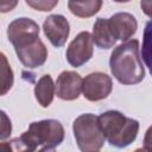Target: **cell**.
I'll return each mask as SVG.
<instances>
[{"label": "cell", "mask_w": 152, "mask_h": 152, "mask_svg": "<svg viewBox=\"0 0 152 152\" xmlns=\"http://www.w3.org/2000/svg\"><path fill=\"white\" fill-rule=\"evenodd\" d=\"M109 68L121 84L140 83L145 77V68L139 55V40L131 39L118 45L110 53Z\"/></svg>", "instance_id": "obj_1"}, {"label": "cell", "mask_w": 152, "mask_h": 152, "mask_svg": "<svg viewBox=\"0 0 152 152\" xmlns=\"http://www.w3.org/2000/svg\"><path fill=\"white\" fill-rule=\"evenodd\" d=\"M104 139L116 148L129 146L139 132V121L125 116L119 110H107L97 116Z\"/></svg>", "instance_id": "obj_2"}, {"label": "cell", "mask_w": 152, "mask_h": 152, "mask_svg": "<svg viewBox=\"0 0 152 152\" xmlns=\"http://www.w3.org/2000/svg\"><path fill=\"white\" fill-rule=\"evenodd\" d=\"M72 131L76 144L82 152H99L102 148L106 139L95 114L86 113L77 116L74 120Z\"/></svg>", "instance_id": "obj_3"}, {"label": "cell", "mask_w": 152, "mask_h": 152, "mask_svg": "<svg viewBox=\"0 0 152 152\" xmlns=\"http://www.w3.org/2000/svg\"><path fill=\"white\" fill-rule=\"evenodd\" d=\"M64 133V127L59 121L55 119H46L32 122L28 126V129L21 135L33 142L37 147L39 145L56 147L63 142Z\"/></svg>", "instance_id": "obj_4"}, {"label": "cell", "mask_w": 152, "mask_h": 152, "mask_svg": "<svg viewBox=\"0 0 152 152\" xmlns=\"http://www.w3.org/2000/svg\"><path fill=\"white\" fill-rule=\"evenodd\" d=\"M94 53V42L91 34L88 31L80 32L69 44L65 57L68 63L78 68L86 64Z\"/></svg>", "instance_id": "obj_5"}, {"label": "cell", "mask_w": 152, "mask_h": 152, "mask_svg": "<svg viewBox=\"0 0 152 152\" xmlns=\"http://www.w3.org/2000/svg\"><path fill=\"white\" fill-rule=\"evenodd\" d=\"M113 89L110 76L104 72L96 71L87 75L82 80V94L88 101L95 102L106 99Z\"/></svg>", "instance_id": "obj_6"}, {"label": "cell", "mask_w": 152, "mask_h": 152, "mask_svg": "<svg viewBox=\"0 0 152 152\" xmlns=\"http://www.w3.org/2000/svg\"><path fill=\"white\" fill-rule=\"evenodd\" d=\"M7 38L14 48L27 44L39 38V25L30 18H18L10 23Z\"/></svg>", "instance_id": "obj_7"}, {"label": "cell", "mask_w": 152, "mask_h": 152, "mask_svg": "<svg viewBox=\"0 0 152 152\" xmlns=\"http://www.w3.org/2000/svg\"><path fill=\"white\" fill-rule=\"evenodd\" d=\"M43 31L55 48H62L70 33L68 19L62 14H50L43 23Z\"/></svg>", "instance_id": "obj_8"}, {"label": "cell", "mask_w": 152, "mask_h": 152, "mask_svg": "<svg viewBox=\"0 0 152 152\" xmlns=\"http://www.w3.org/2000/svg\"><path fill=\"white\" fill-rule=\"evenodd\" d=\"M15 53L21 64L28 69L42 66L48 58V49L40 38H37L25 45L15 48Z\"/></svg>", "instance_id": "obj_9"}, {"label": "cell", "mask_w": 152, "mask_h": 152, "mask_svg": "<svg viewBox=\"0 0 152 152\" xmlns=\"http://www.w3.org/2000/svg\"><path fill=\"white\" fill-rule=\"evenodd\" d=\"M81 91L82 77L80 74L70 70H64L59 74L55 84V94L57 97L65 101H72L78 99Z\"/></svg>", "instance_id": "obj_10"}, {"label": "cell", "mask_w": 152, "mask_h": 152, "mask_svg": "<svg viewBox=\"0 0 152 152\" xmlns=\"http://www.w3.org/2000/svg\"><path fill=\"white\" fill-rule=\"evenodd\" d=\"M108 25L115 40L127 42L137 32L138 23L133 14L127 12H118L108 19Z\"/></svg>", "instance_id": "obj_11"}, {"label": "cell", "mask_w": 152, "mask_h": 152, "mask_svg": "<svg viewBox=\"0 0 152 152\" xmlns=\"http://www.w3.org/2000/svg\"><path fill=\"white\" fill-rule=\"evenodd\" d=\"M93 42L99 49H110L115 44V38L112 34V31L108 25V19L106 18H97L94 27H93V34H91Z\"/></svg>", "instance_id": "obj_12"}, {"label": "cell", "mask_w": 152, "mask_h": 152, "mask_svg": "<svg viewBox=\"0 0 152 152\" xmlns=\"http://www.w3.org/2000/svg\"><path fill=\"white\" fill-rule=\"evenodd\" d=\"M34 96L43 108H48L51 104L55 96V83L50 75H44L38 80L34 87Z\"/></svg>", "instance_id": "obj_13"}, {"label": "cell", "mask_w": 152, "mask_h": 152, "mask_svg": "<svg viewBox=\"0 0 152 152\" xmlns=\"http://www.w3.org/2000/svg\"><path fill=\"white\" fill-rule=\"evenodd\" d=\"M102 6L101 0L90 1H68L70 12L78 18H89L96 14Z\"/></svg>", "instance_id": "obj_14"}, {"label": "cell", "mask_w": 152, "mask_h": 152, "mask_svg": "<svg viewBox=\"0 0 152 152\" xmlns=\"http://www.w3.org/2000/svg\"><path fill=\"white\" fill-rule=\"evenodd\" d=\"M14 83V74L5 53L0 52V96L6 95Z\"/></svg>", "instance_id": "obj_15"}, {"label": "cell", "mask_w": 152, "mask_h": 152, "mask_svg": "<svg viewBox=\"0 0 152 152\" xmlns=\"http://www.w3.org/2000/svg\"><path fill=\"white\" fill-rule=\"evenodd\" d=\"M11 152H36L37 146L31 142L28 139H26L24 135H20L18 138H13L10 141Z\"/></svg>", "instance_id": "obj_16"}, {"label": "cell", "mask_w": 152, "mask_h": 152, "mask_svg": "<svg viewBox=\"0 0 152 152\" xmlns=\"http://www.w3.org/2000/svg\"><path fill=\"white\" fill-rule=\"evenodd\" d=\"M12 133V121L10 116L0 109V140L10 138Z\"/></svg>", "instance_id": "obj_17"}, {"label": "cell", "mask_w": 152, "mask_h": 152, "mask_svg": "<svg viewBox=\"0 0 152 152\" xmlns=\"http://www.w3.org/2000/svg\"><path fill=\"white\" fill-rule=\"evenodd\" d=\"M25 2L27 6L37 11L46 12V11H51L58 4V0H26Z\"/></svg>", "instance_id": "obj_18"}, {"label": "cell", "mask_w": 152, "mask_h": 152, "mask_svg": "<svg viewBox=\"0 0 152 152\" xmlns=\"http://www.w3.org/2000/svg\"><path fill=\"white\" fill-rule=\"evenodd\" d=\"M17 5H18V1L17 0H10V1L8 0H0V12H2V13L10 12Z\"/></svg>", "instance_id": "obj_19"}, {"label": "cell", "mask_w": 152, "mask_h": 152, "mask_svg": "<svg viewBox=\"0 0 152 152\" xmlns=\"http://www.w3.org/2000/svg\"><path fill=\"white\" fill-rule=\"evenodd\" d=\"M0 152H11V147H10V142L8 141L0 142Z\"/></svg>", "instance_id": "obj_20"}, {"label": "cell", "mask_w": 152, "mask_h": 152, "mask_svg": "<svg viewBox=\"0 0 152 152\" xmlns=\"http://www.w3.org/2000/svg\"><path fill=\"white\" fill-rule=\"evenodd\" d=\"M36 152H56L55 147H49V146H43L39 151H36Z\"/></svg>", "instance_id": "obj_21"}, {"label": "cell", "mask_w": 152, "mask_h": 152, "mask_svg": "<svg viewBox=\"0 0 152 152\" xmlns=\"http://www.w3.org/2000/svg\"><path fill=\"white\" fill-rule=\"evenodd\" d=\"M134 152H150V150H148V148H145V147H142V148H137Z\"/></svg>", "instance_id": "obj_22"}]
</instances>
